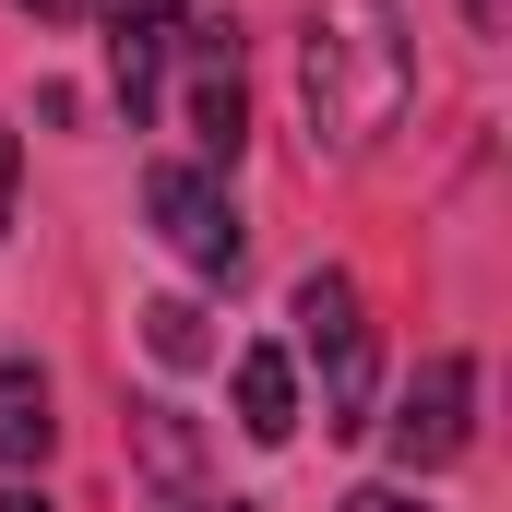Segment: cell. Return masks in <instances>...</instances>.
I'll return each mask as SVG.
<instances>
[{"instance_id": "7a4b0ae2", "label": "cell", "mask_w": 512, "mask_h": 512, "mask_svg": "<svg viewBox=\"0 0 512 512\" xmlns=\"http://www.w3.org/2000/svg\"><path fill=\"white\" fill-rule=\"evenodd\" d=\"M298 346L322 358V429H370V310L334 262L298 274Z\"/></svg>"}, {"instance_id": "5b68a950", "label": "cell", "mask_w": 512, "mask_h": 512, "mask_svg": "<svg viewBox=\"0 0 512 512\" xmlns=\"http://www.w3.org/2000/svg\"><path fill=\"white\" fill-rule=\"evenodd\" d=\"M179 48H191V143H203L215 167H239V143H251V96H239V24H179Z\"/></svg>"}, {"instance_id": "3957f363", "label": "cell", "mask_w": 512, "mask_h": 512, "mask_svg": "<svg viewBox=\"0 0 512 512\" xmlns=\"http://www.w3.org/2000/svg\"><path fill=\"white\" fill-rule=\"evenodd\" d=\"M143 215L167 227V251L191 274H239L251 239H239V203L215 191V167H143Z\"/></svg>"}, {"instance_id": "5bb4252c", "label": "cell", "mask_w": 512, "mask_h": 512, "mask_svg": "<svg viewBox=\"0 0 512 512\" xmlns=\"http://www.w3.org/2000/svg\"><path fill=\"white\" fill-rule=\"evenodd\" d=\"M0 512H48V501H36V489H0Z\"/></svg>"}, {"instance_id": "4fadbf2b", "label": "cell", "mask_w": 512, "mask_h": 512, "mask_svg": "<svg viewBox=\"0 0 512 512\" xmlns=\"http://www.w3.org/2000/svg\"><path fill=\"white\" fill-rule=\"evenodd\" d=\"M0 227H12V131H0Z\"/></svg>"}, {"instance_id": "9c48e42d", "label": "cell", "mask_w": 512, "mask_h": 512, "mask_svg": "<svg viewBox=\"0 0 512 512\" xmlns=\"http://www.w3.org/2000/svg\"><path fill=\"white\" fill-rule=\"evenodd\" d=\"M143 346H155L167 370H203V346H215V334H203V310H191V298H155V310H143Z\"/></svg>"}, {"instance_id": "277c9868", "label": "cell", "mask_w": 512, "mask_h": 512, "mask_svg": "<svg viewBox=\"0 0 512 512\" xmlns=\"http://www.w3.org/2000/svg\"><path fill=\"white\" fill-rule=\"evenodd\" d=\"M465 441H477V358H429L405 382V405H393V465L405 477H441Z\"/></svg>"}, {"instance_id": "ba28073f", "label": "cell", "mask_w": 512, "mask_h": 512, "mask_svg": "<svg viewBox=\"0 0 512 512\" xmlns=\"http://www.w3.org/2000/svg\"><path fill=\"white\" fill-rule=\"evenodd\" d=\"M239 429H251V441H286V429H298V370H286V346H239Z\"/></svg>"}, {"instance_id": "6da1fadb", "label": "cell", "mask_w": 512, "mask_h": 512, "mask_svg": "<svg viewBox=\"0 0 512 512\" xmlns=\"http://www.w3.org/2000/svg\"><path fill=\"white\" fill-rule=\"evenodd\" d=\"M417 96V36L393 0H322L298 36V108H310V155H370Z\"/></svg>"}, {"instance_id": "8992f818", "label": "cell", "mask_w": 512, "mask_h": 512, "mask_svg": "<svg viewBox=\"0 0 512 512\" xmlns=\"http://www.w3.org/2000/svg\"><path fill=\"white\" fill-rule=\"evenodd\" d=\"M179 24H191V0H108V84H120L131 120H155L167 60H179Z\"/></svg>"}, {"instance_id": "52a82bcc", "label": "cell", "mask_w": 512, "mask_h": 512, "mask_svg": "<svg viewBox=\"0 0 512 512\" xmlns=\"http://www.w3.org/2000/svg\"><path fill=\"white\" fill-rule=\"evenodd\" d=\"M60 417H48V370L36 358H0V465H48Z\"/></svg>"}, {"instance_id": "7c38bea8", "label": "cell", "mask_w": 512, "mask_h": 512, "mask_svg": "<svg viewBox=\"0 0 512 512\" xmlns=\"http://www.w3.org/2000/svg\"><path fill=\"white\" fill-rule=\"evenodd\" d=\"M24 12H36V24H72V12H96V0H24Z\"/></svg>"}, {"instance_id": "8fae6325", "label": "cell", "mask_w": 512, "mask_h": 512, "mask_svg": "<svg viewBox=\"0 0 512 512\" xmlns=\"http://www.w3.org/2000/svg\"><path fill=\"white\" fill-rule=\"evenodd\" d=\"M334 512H417V501H405V489H346Z\"/></svg>"}, {"instance_id": "30bf717a", "label": "cell", "mask_w": 512, "mask_h": 512, "mask_svg": "<svg viewBox=\"0 0 512 512\" xmlns=\"http://www.w3.org/2000/svg\"><path fill=\"white\" fill-rule=\"evenodd\" d=\"M143 453H155V465H167V477H179V465H191V429H179V405H143Z\"/></svg>"}, {"instance_id": "9a60e30c", "label": "cell", "mask_w": 512, "mask_h": 512, "mask_svg": "<svg viewBox=\"0 0 512 512\" xmlns=\"http://www.w3.org/2000/svg\"><path fill=\"white\" fill-rule=\"evenodd\" d=\"M167 512H251V501H167Z\"/></svg>"}]
</instances>
